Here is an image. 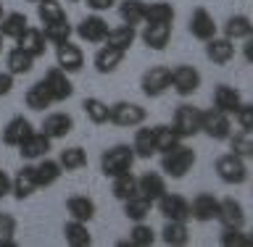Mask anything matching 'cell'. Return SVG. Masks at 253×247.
Returning <instances> with one entry per match:
<instances>
[{
	"label": "cell",
	"instance_id": "obj_1",
	"mask_svg": "<svg viewBox=\"0 0 253 247\" xmlns=\"http://www.w3.org/2000/svg\"><path fill=\"white\" fill-rule=\"evenodd\" d=\"M195 163H198L195 150L190 145H185V142H179L177 147H171L169 153L161 155V171L166 179H185L193 171Z\"/></svg>",
	"mask_w": 253,
	"mask_h": 247
},
{
	"label": "cell",
	"instance_id": "obj_2",
	"mask_svg": "<svg viewBox=\"0 0 253 247\" xmlns=\"http://www.w3.org/2000/svg\"><path fill=\"white\" fill-rule=\"evenodd\" d=\"M134 161H137V158H134L132 145L119 142V145H111V147L103 150V155H100V171H103V176L114 179V176H119V174L132 171Z\"/></svg>",
	"mask_w": 253,
	"mask_h": 247
},
{
	"label": "cell",
	"instance_id": "obj_3",
	"mask_svg": "<svg viewBox=\"0 0 253 247\" xmlns=\"http://www.w3.org/2000/svg\"><path fill=\"white\" fill-rule=\"evenodd\" d=\"M213 171H216L219 181H224L229 187H240L248 181L251 176V169H248V161L235 153H224L216 158V163H213Z\"/></svg>",
	"mask_w": 253,
	"mask_h": 247
},
{
	"label": "cell",
	"instance_id": "obj_4",
	"mask_svg": "<svg viewBox=\"0 0 253 247\" xmlns=\"http://www.w3.org/2000/svg\"><path fill=\"white\" fill-rule=\"evenodd\" d=\"M201 84H203L201 71H198L195 66H190V63H179V66L169 69V90H174L179 98L195 95L198 90H201Z\"/></svg>",
	"mask_w": 253,
	"mask_h": 247
},
{
	"label": "cell",
	"instance_id": "obj_5",
	"mask_svg": "<svg viewBox=\"0 0 253 247\" xmlns=\"http://www.w3.org/2000/svg\"><path fill=\"white\" fill-rule=\"evenodd\" d=\"M148 110L140 103H129V100H119L114 106H108V124L122 126V129H134V126L145 124Z\"/></svg>",
	"mask_w": 253,
	"mask_h": 247
},
{
	"label": "cell",
	"instance_id": "obj_6",
	"mask_svg": "<svg viewBox=\"0 0 253 247\" xmlns=\"http://www.w3.org/2000/svg\"><path fill=\"white\" fill-rule=\"evenodd\" d=\"M201 108L190 106V103H182V106H177V110H174V118H171V129L179 134V140H193L201 134Z\"/></svg>",
	"mask_w": 253,
	"mask_h": 247
},
{
	"label": "cell",
	"instance_id": "obj_7",
	"mask_svg": "<svg viewBox=\"0 0 253 247\" xmlns=\"http://www.w3.org/2000/svg\"><path fill=\"white\" fill-rule=\"evenodd\" d=\"M201 134H206L213 142H227L232 134V116L221 113L216 108H209L201 113Z\"/></svg>",
	"mask_w": 253,
	"mask_h": 247
},
{
	"label": "cell",
	"instance_id": "obj_8",
	"mask_svg": "<svg viewBox=\"0 0 253 247\" xmlns=\"http://www.w3.org/2000/svg\"><path fill=\"white\" fill-rule=\"evenodd\" d=\"M108 29L111 27H108V21L103 19V13H90L74 27V35L87 45H103L108 37Z\"/></svg>",
	"mask_w": 253,
	"mask_h": 247
},
{
	"label": "cell",
	"instance_id": "obj_9",
	"mask_svg": "<svg viewBox=\"0 0 253 247\" xmlns=\"http://www.w3.org/2000/svg\"><path fill=\"white\" fill-rule=\"evenodd\" d=\"M55 66H58L61 71H66L69 76L79 74V71L84 69V50L79 45H74L71 39L55 45Z\"/></svg>",
	"mask_w": 253,
	"mask_h": 247
},
{
	"label": "cell",
	"instance_id": "obj_10",
	"mask_svg": "<svg viewBox=\"0 0 253 247\" xmlns=\"http://www.w3.org/2000/svg\"><path fill=\"white\" fill-rule=\"evenodd\" d=\"M153 205L166 221H190V200H185V197L177 195V192H169V189H166Z\"/></svg>",
	"mask_w": 253,
	"mask_h": 247
},
{
	"label": "cell",
	"instance_id": "obj_11",
	"mask_svg": "<svg viewBox=\"0 0 253 247\" xmlns=\"http://www.w3.org/2000/svg\"><path fill=\"white\" fill-rule=\"evenodd\" d=\"M42 82L47 87V92H50L53 103H66L69 98H74V84H71V76L66 74V71H61L58 66L47 69Z\"/></svg>",
	"mask_w": 253,
	"mask_h": 247
},
{
	"label": "cell",
	"instance_id": "obj_12",
	"mask_svg": "<svg viewBox=\"0 0 253 247\" xmlns=\"http://www.w3.org/2000/svg\"><path fill=\"white\" fill-rule=\"evenodd\" d=\"M40 132H42L45 137H50V140L69 137V134L74 132V116L66 113V110H53V113H47V116L42 118Z\"/></svg>",
	"mask_w": 253,
	"mask_h": 247
},
{
	"label": "cell",
	"instance_id": "obj_13",
	"mask_svg": "<svg viewBox=\"0 0 253 247\" xmlns=\"http://www.w3.org/2000/svg\"><path fill=\"white\" fill-rule=\"evenodd\" d=\"M140 90L145 98H161L169 90V66H150L140 79Z\"/></svg>",
	"mask_w": 253,
	"mask_h": 247
},
{
	"label": "cell",
	"instance_id": "obj_14",
	"mask_svg": "<svg viewBox=\"0 0 253 247\" xmlns=\"http://www.w3.org/2000/svg\"><path fill=\"white\" fill-rule=\"evenodd\" d=\"M190 35H193L195 39H201V42H206V39L216 37L219 35V24L213 21V16L206 11L203 5H198L193 13H190V24H187Z\"/></svg>",
	"mask_w": 253,
	"mask_h": 247
},
{
	"label": "cell",
	"instance_id": "obj_15",
	"mask_svg": "<svg viewBox=\"0 0 253 247\" xmlns=\"http://www.w3.org/2000/svg\"><path fill=\"white\" fill-rule=\"evenodd\" d=\"M37 179H35V163H24L19 171H16V176H11V195L16 200H29L32 195L37 192Z\"/></svg>",
	"mask_w": 253,
	"mask_h": 247
},
{
	"label": "cell",
	"instance_id": "obj_16",
	"mask_svg": "<svg viewBox=\"0 0 253 247\" xmlns=\"http://www.w3.org/2000/svg\"><path fill=\"white\" fill-rule=\"evenodd\" d=\"M216 216H219V197H213L211 192H201L193 197V203H190V221L209 224V221H216Z\"/></svg>",
	"mask_w": 253,
	"mask_h": 247
},
{
	"label": "cell",
	"instance_id": "obj_17",
	"mask_svg": "<svg viewBox=\"0 0 253 247\" xmlns=\"http://www.w3.org/2000/svg\"><path fill=\"white\" fill-rule=\"evenodd\" d=\"M124 55H126L124 50H119V47H111V45L103 42L98 50H95V55H92V66H95V71H98V74H103V76L116 74L119 66L124 63Z\"/></svg>",
	"mask_w": 253,
	"mask_h": 247
},
{
	"label": "cell",
	"instance_id": "obj_18",
	"mask_svg": "<svg viewBox=\"0 0 253 247\" xmlns=\"http://www.w3.org/2000/svg\"><path fill=\"white\" fill-rule=\"evenodd\" d=\"M50 147H53V140L50 137H45L42 132H32L16 150H19L21 161L35 163V161H40V158H45L47 153H50Z\"/></svg>",
	"mask_w": 253,
	"mask_h": 247
},
{
	"label": "cell",
	"instance_id": "obj_19",
	"mask_svg": "<svg viewBox=\"0 0 253 247\" xmlns=\"http://www.w3.org/2000/svg\"><path fill=\"white\" fill-rule=\"evenodd\" d=\"M211 100H213V108H216V110L232 116L235 110L240 108V103H243V92L237 90V87H232V84H216V87H213Z\"/></svg>",
	"mask_w": 253,
	"mask_h": 247
},
{
	"label": "cell",
	"instance_id": "obj_20",
	"mask_svg": "<svg viewBox=\"0 0 253 247\" xmlns=\"http://www.w3.org/2000/svg\"><path fill=\"white\" fill-rule=\"evenodd\" d=\"M137 37L145 42V47L161 53L171 42V24H142V32Z\"/></svg>",
	"mask_w": 253,
	"mask_h": 247
},
{
	"label": "cell",
	"instance_id": "obj_21",
	"mask_svg": "<svg viewBox=\"0 0 253 247\" xmlns=\"http://www.w3.org/2000/svg\"><path fill=\"white\" fill-rule=\"evenodd\" d=\"M235 42L232 39H227V37H211V39H206V58H209L213 66H227L229 61L235 58Z\"/></svg>",
	"mask_w": 253,
	"mask_h": 247
},
{
	"label": "cell",
	"instance_id": "obj_22",
	"mask_svg": "<svg viewBox=\"0 0 253 247\" xmlns=\"http://www.w3.org/2000/svg\"><path fill=\"white\" fill-rule=\"evenodd\" d=\"M35 132V126L27 116H13L11 121L3 126V145L5 147H19L29 134Z\"/></svg>",
	"mask_w": 253,
	"mask_h": 247
},
{
	"label": "cell",
	"instance_id": "obj_23",
	"mask_svg": "<svg viewBox=\"0 0 253 247\" xmlns=\"http://www.w3.org/2000/svg\"><path fill=\"white\" fill-rule=\"evenodd\" d=\"M216 221L221 226H235V229H245V208L240 200L235 197H224L219 200V216Z\"/></svg>",
	"mask_w": 253,
	"mask_h": 247
},
{
	"label": "cell",
	"instance_id": "obj_24",
	"mask_svg": "<svg viewBox=\"0 0 253 247\" xmlns=\"http://www.w3.org/2000/svg\"><path fill=\"white\" fill-rule=\"evenodd\" d=\"M16 47H21L24 53H29L32 58H42L45 50H47V39L42 35V29H37V27H27L19 35V39H16Z\"/></svg>",
	"mask_w": 253,
	"mask_h": 247
},
{
	"label": "cell",
	"instance_id": "obj_25",
	"mask_svg": "<svg viewBox=\"0 0 253 247\" xmlns=\"http://www.w3.org/2000/svg\"><path fill=\"white\" fill-rule=\"evenodd\" d=\"M253 35V21L248 13H235L221 24V37L232 39V42H240V39H248Z\"/></svg>",
	"mask_w": 253,
	"mask_h": 247
},
{
	"label": "cell",
	"instance_id": "obj_26",
	"mask_svg": "<svg viewBox=\"0 0 253 247\" xmlns=\"http://www.w3.org/2000/svg\"><path fill=\"white\" fill-rule=\"evenodd\" d=\"M61 176H63V169H61V163L55 161V158L45 155V158H40V161H35V179H37L40 189L53 187Z\"/></svg>",
	"mask_w": 253,
	"mask_h": 247
},
{
	"label": "cell",
	"instance_id": "obj_27",
	"mask_svg": "<svg viewBox=\"0 0 253 247\" xmlns=\"http://www.w3.org/2000/svg\"><path fill=\"white\" fill-rule=\"evenodd\" d=\"M137 192L145 197V200L156 203L158 197L166 192V176H164V174H158V171L142 174V176H137Z\"/></svg>",
	"mask_w": 253,
	"mask_h": 247
},
{
	"label": "cell",
	"instance_id": "obj_28",
	"mask_svg": "<svg viewBox=\"0 0 253 247\" xmlns=\"http://www.w3.org/2000/svg\"><path fill=\"white\" fill-rule=\"evenodd\" d=\"M95 200L92 197H87V195H71L69 200H66V213H69V218H74V221H84V224H90V221L95 218Z\"/></svg>",
	"mask_w": 253,
	"mask_h": 247
},
{
	"label": "cell",
	"instance_id": "obj_29",
	"mask_svg": "<svg viewBox=\"0 0 253 247\" xmlns=\"http://www.w3.org/2000/svg\"><path fill=\"white\" fill-rule=\"evenodd\" d=\"M132 150L134 158L140 161H150L156 155V145H153V129L150 126H134V137H132Z\"/></svg>",
	"mask_w": 253,
	"mask_h": 247
},
{
	"label": "cell",
	"instance_id": "obj_30",
	"mask_svg": "<svg viewBox=\"0 0 253 247\" xmlns=\"http://www.w3.org/2000/svg\"><path fill=\"white\" fill-rule=\"evenodd\" d=\"M24 106H27L29 110H35V113H42V110H47L53 106V98H50V92H47L42 79L35 82L27 92H24Z\"/></svg>",
	"mask_w": 253,
	"mask_h": 247
},
{
	"label": "cell",
	"instance_id": "obj_31",
	"mask_svg": "<svg viewBox=\"0 0 253 247\" xmlns=\"http://www.w3.org/2000/svg\"><path fill=\"white\" fill-rule=\"evenodd\" d=\"M63 240H66L69 247H90L92 245V234H90V229H87L84 221L69 218L66 226H63Z\"/></svg>",
	"mask_w": 253,
	"mask_h": 247
},
{
	"label": "cell",
	"instance_id": "obj_32",
	"mask_svg": "<svg viewBox=\"0 0 253 247\" xmlns=\"http://www.w3.org/2000/svg\"><path fill=\"white\" fill-rule=\"evenodd\" d=\"M134 39H137V27H129V24H119V27H111V29H108L106 45L119 47V50L129 53V47L134 45Z\"/></svg>",
	"mask_w": 253,
	"mask_h": 247
},
{
	"label": "cell",
	"instance_id": "obj_33",
	"mask_svg": "<svg viewBox=\"0 0 253 247\" xmlns=\"http://www.w3.org/2000/svg\"><path fill=\"white\" fill-rule=\"evenodd\" d=\"M32 69H35V58L29 53H24L21 47H11L5 53V71H11L13 76L32 74Z\"/></svg>",
	"mask_w": 253,
	"mask_h": 247
},
{
	"label": "cell",
	"instance_id": "obj_34",
	"mask_svg": "<svg viewBox=\"0 0 253 247\" xmlns=\"http://www.w3.org/2000/svg\"><path fill=\"white\" fill-rule=\"evenodd\" d=\"M161 242L169 247H185L190 242V229L187 221H166L161 229Z\"/></svg>",
	"mask_w": 253,
	"mask_h": 247
},
{
	"label": "cell",
	"instance_id": "obj_35",
	"mask_svg": "<svg viewBox=\"0 0 253 247\" xmlns=\"http://www.w3.org/2000/svg\"><path fill=\"white\" fill-rule=\"evenodd\" d=\"M177 11L166 0H156V3H145V13H142V24H171Z\"/></svg>",
	"mask_w": 253,
	"mask_h": 247
},
{
	"label": "cell",
	"instance_id": "obj_36",
	"mask_svg": "<svg viewBox=\"0 0 253 247\" xmlns=\"http://www.w3.org/2000/svg\"><path fill=\"white\" fill-rule=\"evenodd\" d=\"M153 129V145H156V155H164V153H169L171 147H177L179 145V134L171 129V124H156V126H150Z\"/></svg>",
	"mask_w": 253,
	"mask_h": 247
},
{
	"label": "cell",
	"instance_id": "obj_37",
	"mask_svg": "<svg viewBox=\"0 0 253 247\" xmlns=\"http://www.w3.org/2000/svg\"><path fill=\"white\" fill-rule=\"evenodd\" d=\"M27 27H29V19H27V13H21V11H11L0 19V35L5 39H13V42L19 39V35Z\"/></svg>",
	"mask_w": 253,
	"mask_h": 247
},
{
	"label": "cell",
	"instance_id": "obj_38",
	"mask_svg": "<svg viewBox=\"0 0 253 247\" xmlns=\"http://www.w3.org/2000/svg\"><path fill=\"white\" fill-rule=\"evenodd\" d=\"M55 161L61 163V169L66 171V174H71V171H82L84 166H87V153H84V150L79 147V145H71V147H63Z\"/></svg>",
	"mask_w": 253,
	"mask_h": 247
},
{
	"label": "cell",
	"instance_id": "obj_39",
	"mask_svg": "<svg viewBox=\"0 0 253 247\" xmlns=\"http://www.w3.org/2000/svg\"><path fill=\"white\" fill-rule=\"evenodd\" d=\"M111 195H114L119 203H124V200H129V197L140 195V192H137V176H134L132 171L114 176V184H111Z\"/></svg>",
	"mask_w": 253,
	"mask_h": 247
},
{
	"label": "cell",
	"instance_id": "obj_40",
	"mask_svg": "<svg viewBox=\"0 0 253 247\" xmlns=\"http://www.w3.org/2000/svg\"><path fill=\"white\" fill-rule=\"evenodd\" d=\"M116 11H119L122 24L140 27V24H142V13H145V0H119Z\"/></svg>",
	"mask_w": 253,
	"mask_h": 247
},
{
	"label": "cell",
	"instance_id": "obj_41",
	"mask_svg": "<svg viewBox=\"0 0 253 247\" xmlns=\"http://www.w3.org/2000/svg\"><path fill=\"white\" fill-rule=\"evenodd\" d=\"M227 145H229V153L245 158V161H251L253 155V132H245V129H232V134L227 137Z\"/></svg>",
	"mask_w": 253,
	"mask_h": 247
},
{
	"label": "cell",
	"instance_id": "obj_42",
	"mask_svg": "<svg viewBox=\"0 0 253 247\" xmlns=\"http://www.w3.org/2000/svg\"><path fill=\"white\" fill-rule=\"evenodd\" d=\"M37 5V19H40V24H55V21H63V19H69L66 16V8H63L58 0H40V3H35Z\"/></svg>",
	"mask_w": 253,
	"mask_h": 247
},
{
	"label": "cell",
	"instance_id": "obj_43",
	"mask_svg": "<svg viewBox=\"0 0 253 247\" xmlns=\"http://www.w3.org/2000/svg\"><path fill=\"white\" fill-rule=\"evenodd\" d=\"M82 110L87 116V121L95 124V126H103L108 124V103L100 100V98H84L82 100Z\"/></svg>",
	"mask_w": 253,
	"mask_h": 247
},
{
	"label": "cell",
	"instance_id": "obj_44",
	"mask_svg": "<svg viewBox=\"0 0 253 247\" xmlns=\"http://www.w3.org/2000/svg\"><path fill=\"white\" fill-rule=\"evenodd\" d=\"M158 240V234L153 232V226L145 224V221H134V226L129 229V240H126V245L132 247H153Z\"/></svg>",
	"mask_w": 253,
	"mask_h": 247
},
{
	"label": "cell",
	"instance_id": "obj_45",
	"mask_svg": "<svg viewBox=\"0 0 253 247\" xmlns=\"http://www.w3.org/2000/svg\"><path fill=\"white\" fill-rule=\"evenodd\" d=\"M150 211H153V203L150 200H145L142 195H134V197H129V200H124V216L132 221H145L148 216H150Z\"/></svg>",
	"mask_w": 253,
	"mask_h": 247
},
{
	"label": "cell",
	"instance_id": "obj_46",
	"mask_svg": "<svg viewBox=\"0 0 253 247\" xmlns=\"http://www.w3.org/2000/svg\"><path fill=\"white\" fill-rule=\"evenodd\" d=\"M42 35L47 39V45H61V42H66V39H71V35H74V27L69 24V19H63V21H55V24H45L42 27Z\"/></svg>",
	"mask_w": 253,
	"mask_h": 247
},
{
	"label": "cell",
	"instance_id": "obj_47",
	"mask_svg": "<svg viewBox=\"0 0 253 247\" xmlns=\"http://www.w3.org/2000/svg\"><path fill=\"white\" fill-rule=\"evenodd\" d=\"M219 245H221V247H253V237H251L248 232H245V229L221 226Z\"/></svg>",
	"mask_w": 253,
	"mask_h": 247
},
{
	"label": "cell",
	"instance_id": "obj_48",
	"mask_svg": "<svg viewBox=\"0 0 253 247\" xmlns=\"http://www.w3.org/2000/svg\"><path fill=\"white\" fill-rule=\"evenodd\" d=\"M16 229H19L16 216L0 213V247H16Z\"/></svg>",
	"mask_w": 253,
	"mask_h": 247
},
{
	"label": "cell",
	"instance_id": "obj_49",
	"mask_svg": "<svg viewBox=\"0 0 253 247\" xmlns=\"http://www.w3.org/2000/svg\"><path fill=\"white\" fill-rule=\"evenodd\" d=\"M235 124L240 126V129H245V132H253V106L251 103H240V108L235 110Z\"/></svg>",
	"mask_w": 253,
	"mask_h": 247
},
{
	"label": "cell",
	"instance_id": "obj_50",
	"mask_svg": "<svg viewBox=\"0 0 253 247\" xmlns=\"http://www.w3.org/2000/svg\"><path fill=\"white\" fill-rule=\"evenodd\" d=\"M16 87V76L11 71H0V98H5V95H11Z\"/></svg>",
	"mask_w": 253,
	"mask_h": 247
},
{
	"label": "cell",
	"instance_id": "obj_51",
	"mask_svg": "<svg viewBox=\"0 0 253 247\" xmlns=\"http://www.w3.org/2000/svg\"><path fill=\"white\" fill-rule=\"evenodd\" d=\"M87 3V8H90L92 13H106V11H111V8L116 5V0H84Z\"/></svg>",
	"mask_w": 253,
	"mask_h": 247
},
{
	"label": "cell",
	"instance_id": "obj_52",
	"mask_svg": "<svg viewBox=\"0 0 253 247\" xmlns=\"http://www.w3.org/2000/svg\"><path fill=\"white\" fill-rule=\"evenodd\" d=\"M0 197H11V176L0 169Z\"/></svg>",
	"mask_w": 253,
	"mask_h": 247
},
{
	"label": "cell",
	"instance_id": "obj_53",
	"mask_svg": "<svg viewBox=\"0 0 253 247\" xmlns=\"http://www.w3.org/2000/svg\"><path fill=\"white\" fill-rule=\"evenodd\" d=\"M3 42H5V37L0 35V55H3V50H5V45H3Z\"/></svg>",
	"mask_w": 253,
	"mask_h": 247
},
{
	"label": "cell",
	"instance_id": "obj_54",
	"mask_svg": "<svg viewBox=\"0 0 253 247\" xmlns=\"http://www.w3.org/2000/svg\"><path fill=\"white\" fill-rule=\"evenodd\" d=\"M3 16H5V11H3V0H0V19H3Z\"/></svg>",
	"mask_w": 253,
	"mask_h": 247
},
{
	"label": "cell",
	"instance_id": "obj_55",
	"mask_svg": "<svg viewBox=\"0 0 253 247\" xmlns=\"http://www.w3.org/2000/svg\"><path fill=\"white\" fill-rule=\"evenodd\" d=\"M69 3H82V0H69Z\"/></svg>",
	"mask_w": 253,
	"mask_h": 247
},
{
	"label": "cell",
	"instance_id": "obj_56",
	"mask_svg": "<svg viewBox=\"0 0 253 247\" xmlns=\"http://www.w3.org/2000/svg\"><path fill=\"white\" fill-rule=\"evenodd\" d=\"M29 3H40V0H29Z\"/></svg>",
	"mask_w": 253,
	"mask_h": 247
}]
</instances>
